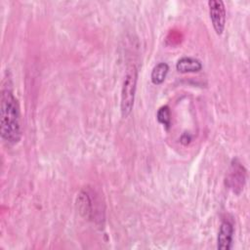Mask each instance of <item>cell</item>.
<instances>
[{
  "mask_svg": "<svg viewBox=\"0 0 250 250\" xmlns=\"http://www.w3.org/2000/svg\"><path fill=\"white\" fill-rule=\"evenodd\" d=\"M0 102V132L1 138L9 145L18 144L22 135L20 106L10 87L4 86Z\"/></svg>",
  "mask_w": 250,
  "mask_h": 250,
  "instance_id": "cell-1",
  "label": "cell"
},
{
  "mask_svg": "<svg viewBox=\"0 0 250 250\" xmlns=\"http://www.w3.org/2000/svg\"><path fill=\"white\" fill-rule=\"evenodd\" d=\"M138 81V69L133 64L127 67L122 88H121V100H120V110L122 117H128L134 107L135 95Z\"/></svg>",
  "mask_w": 250,
  "mask_h": 250,
  "instance_id": "cell-2",
  "label": "cell"
},
{
  "mask_svg": "<svg viewBox=\"0 0 250 250\" xmlns=\"http://www.w3.org/2000/svg\"><path fill=\"white\" fill-rule=\"evenodd\" d=\"M207 4L213 28L218 35H221L225 30L227 20L225 4L222 0H209Z\"/></svg>",
  "mask_w": 250,
  "mask_h": 250,
  "instance_id": "cell-3",
  "label": "cell"
},
{
  "mask_svg": "<svg viewBox=\"0 0 250 250\" xmlns=\"http://www.w3.org/2000/svg\"><path fill=\"white\" fill-rule=\"evenodd\" d=\"M233 225L225 220L221 223L218 236H217V248L219 250H229L232 247V240H233Z\"/></svg>",
  "mask_w": 250,
  "mask_h": 250,
  "instance_id": "cell-4",
  "label": "cell"
},
{
  "mask_svg": "<svg viewBox=\"0 0 250 250\" xmlns=\"http://www.w3.org/2000/svg\"><path fill=\"white\" fill-rule=\"evenodd\" d=\"M229 186L235 191L236 188H243V185L245 182V170L243 166L237 161V159H234L231 163L230 172L229 175Z\"/></svg>",
  "mask_w": 250,
  "mask_h": 250,
  "instance_id": "cell-5",
  "label": "cell"
},
{
  "mask_svg": "<svg viewBox=\"0 0 250 250\" xmlns=\"http://www.w3.org/2000/svg\"><path fill=\"white\" fill-rule=\"evenodd\" d=\"M176 69L180 73H193L199 72L202 69V62L192 57H183L178 60Z\"/></svg>",
  "mask_w": 250,
  "mask_h": 250,
  "instance_id": "cell-6",
  "label": "cell"
},
{
  "mask_svg": "<svg viewBox=\"0 0 250 250\" xmlns=\"http://www.w3.org/2000/svg\"><path fill=\"white\" fill-rule=\"evenodd\" d=\"M169 71V65L166 62H158L151 70L150 80L154 85H160L164 82Z\"/></svg>",
  "mask_w": 250,
  "mask_h": 250,
  "instance_id": "cell-7",
  "label": "cell"
},
{
  "mask_svg": "<svg viewBox=\"0 0 250 250\" xmlns=\"http://www.w3.org/2000/svg\"><path fill=\"white\" fill-rule=\"evenodd\" d=\"M156 118L160 124H162L166 129L171 125V110L168 105H162L156 113Z\"/></svg>",
  "mask_w": 250,
  "mask_h": 250,
  "instance_id": "cell-8",
  "label": "cell"
}]
</instances>
